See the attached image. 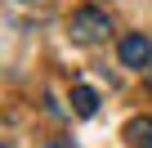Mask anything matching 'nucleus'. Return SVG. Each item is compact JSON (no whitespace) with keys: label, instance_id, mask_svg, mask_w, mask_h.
<instances>
[{"label":"nucleus","instance_id":"2","mask_svg":"<svg viewBox=\"0 0 152 148\" xmlns=\"http://www.w3.org/2000/svg\"><path fill=\"white\" fill-rule=\"evenodd\" d=\"M121 63H125V67H148V63H152V40H148L143 32L121 36Z\"/></svg>","mask_w":152,"mask_h":148},{"label":"nucleus","instance_id":"6","mask_svg":"<svg viewBox=\"0 0 152 148\" xmlns=\"http://www.w3.org/2000/svg\"><path fill=\"white\" fill-rule=\"evenodd\" d=\"M148 81H152V72H148Z\"/></svg>","mask_w":152,"mask_h":148},{"label":"nucleus","instance_id":"1","mask_svg":"<svg viewBox=\"0 0 152 148\" xmlns=\"http://www.w3.org/2000/svg\"><path fill=\"white\" fill-rule=\"evenodd\" d=\"M67 32H72V40L94 45V40H103V36L112 32V18H107L103 9H76L72 23H67Z\"/></svg>","mask_w":152,"mask_h":148},{"label":"nucleus","instance_id":"3","mask_svg":"<svg viewBox=\"0 0 152 148\" xmlns=\"http://www.w3.org/2000/svg\"><path fill=\"white\" fill-rule=\"evenodd\" d=\"M125 144L130 148H152V117H134L125 126Z\"/></svg>","mask_w":152,"mask_h":148},{"label":"nucleus","instance_id":"4","mask_svg":"<svg viewBox=\"0 0 152 148\" xmlns=\"http://www.w3.org/2000/svg\"><path fill=\"white\" fill-rule=\"evenodd\" d=\"M72 108L81 112V117H94V112H99V94H94L90 85H76V90H72Z\"/></svg>","mask_w":152,"mask_h":148},{"label":"nucleus","instance_id":"5","mask_svg":"<svg viewBox=\"0 0 152 148\" xmlns=\"http://www.w3.org/2000/svg\"><path fill=\"white\" fill-rule=\"evenodd\" d=\"M45 148H76V139H49Z\"/></svg>","mask_w":152,"mask_h":148}]
</instances>
